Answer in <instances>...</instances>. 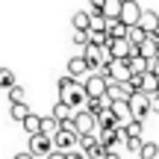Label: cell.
Returning a JSON list of instances; mask_svg holds the SVG:
<instances>
[{
	"label": "cell",
	"instance_id": "obj_21",
	"mask_svg": "<svg viewBox=\"0 0 159 159\" xmlns=\"http://www.w3.org/2000/svg\"><path fill=\"white\" fill-rule=\"evenodd\" d=\"M62 130V124H59L53 115H47V118H41V133H47V136H56V133Z\"/></svg>",
	"mask_w": 159,
	"mask_h": 159
},
{
	"label": "cell",
	"instance_id": "obj_6",
	"mask_svg": "<svg viewBox=\"0 0 159 159\" xmlns=\"http://www.w3.org/2000/svg\"><path fill=\"white\" fill-rule=\"evenodd\" d=\"M83 85H85V94H89V100H97V97H106L109 80H106V77H100V74H89Z\"/></svg>",
	"mask_w": 159,
	"mask_h": 159
},
{
	"label": "cell",
	"instance_id": "obj_11",
	"mask_svg": "<svg viewBox=\"0 0 159 159\" xmlns=\"http://www.w3.org/2000/svg\"><path fill=\"white\" fill-rule=\"evenodd\" d=\"M106 47H109V56H112V59H127L133 53V44L127 39H109Z\"/></svg>",
	"mask_w": 159,
	"mask_h": 159
},
{
	"label": "cell",
	"instance_id": "obj_18",
	"mask_svg": "<svg viewBox=\"0 0 159 159\" xmlns=\"http://www.w3.org/2000/svg\"><path fill=\"white\" fill-rule=\"evenodd\" d=\"M121 9H124V0H103V18L106 21L121 18Z\"/></svg>",
	"mask_w": 159,
	"mask_h": 159
},
{
	"label": "cell",
	"instance_id": "obj_24",
	"mask_svg": "<svg viewBox=\"0 0 159 159\" xmlns=\"http://www.w3.org/2000/svg\"><path fill=\"white\" fill-rule=\"evenodd\" d=\"M124 133H127V136H142V133H144V121L130 118V121L124 124Z\"/></svg>",
	"mask_w": 159,
	"mask_h": 159
},
{
	"label": "cell",
	"instance_id": "obj_28",
	"mask_svg": "<svg viewBox=\"0 0 159 159\" xmlns=\"http://www.w3.org/2000/svg\"><path fill=\"white\" fill-rule=\"evenodd\" d=\"M142 144H144V139H142V136H127V139H124V148H127V150H133L136 156H139V150H142Z\"/></svg>",
	"mask_w": 159,
	"mask_h": 159
},
{
	"label": "cell",
	"instance_id": "obj_34",
	"mask_svg": "<svg viewBox=\"0 0 159 159\" xmlns=\"http://www.w3.org/2000/svg\"><path fill=\"white\" fill-rule=\"evenodd\" d=\"M150 74H156V77H159V56H156V59H150Z\"/></svg>",
	"mask_w": 159,
	"mask_h": 159
},
{
	"label": "cell",
	"instance_id": "obj_10",
	"mask_svg": "<svg viewBox=\"0 0 159 159\" xmlns=\"http://www.w3.org/2000/svg\"><path fill=\"white\" fill-rule=\"evenodd\" d=\"M142 12H144V9L136 3V0H127V3H124V9H121V21H124L127 27H136V24H139V18H142Z\"/></svg>",
	"mask_w": 159,
	"mask_h": 159
},
{
	"label": "cell",
	"instance_id": "obj_14",
	"mask_svg": "<svg viewBox=\"0 0 159 159\" xmlns=\"http://www.w3.org/2000/svg\"><path fill=\"white\" fill-rule=\"evenodd\" d=\"M127 24L121 21V18H112V21H106V35L109 39H127Z\"/></svg>",
	"mask_w": 159,
	"mask_h": 159
},
{
	"label": "cell",
	"instance_id": "obj_38",
	"mask_svg": "<svg viewBox=\"0 0 159 159\" xmlns=\"http://www.w3.org/2000/svg\"><path fill=\"white\" fill-rule=\"evenodd\" d=\"M156 97H159V89H156Z\"/></svg>",
	"mask_w": 159,
	"mask_h": 159
},
{
	"label": "cell",
	"instance_id": "obj_33",
	"mask_svg": "<svg viewBox=\"0 0 159 159\" xmlns=\"http://www.w3.org/2000/svg\"><path fill=\"white\" fill-rule=\"evenodd\" d=\"M150 112H153V115H159V97H156V94L150 97Z\"/></svg>",
	"mask_w": 159,
	"mask_h": 159
},
{
	"label": "cell",
	"instance_id": "obj_4",
	"mask_svg": "<svg viewBox=\"0 0 159 159\" xmlns=\"http://www.w3.org/2000/svg\"><path fill=\"white\" fill-rule=\"evenodd\" d=\"M127 103H130V115H133V118L144 121V118L150 115V94H144L142 89H139V91H133Z\"/></svg>",
	"mask_w": 159,
	"mask_h": 159
},
{
	"label": "cell",
	"instance_id": "obj_5",
	"mask_svg": "<svg viewBox=\"0 0 159 159\" xmlns=\"http://www.w3.org/2000/svg\"><path fill=\"white\" fill-rule=\"evenodd\" d=\"M53 136H47V133H39V136H30V153H33L35 159H44V156H50L53 153Z\"/></svg>",
	"mask_w": 159,
	"mask_h": 159
},
{
	"label": "cell",
	"instance_id": "obj_8",
	"mask_svg": "<svg viewBox=\"0 0 159 159\" xmlns=\"http://www.w3.org/2000/svg\"><path fill=\"white\" fill-rule=\"evenodd\" d=\"M109 74H112L115 83H130L133 80V71H130V65H127V59H112L109 62ZM109 80V83H112Z\"/></svg>",
	"mask_w": 159,
	"mask_h": 159
},
{
	"label": "cell",
	"instance_id": "obj_17",
	"mask_svg": "<svg viewBox=\"0 0 159 159\" xmlns=\"http://www.w3.org/2000/svg\"><path fill=\"white\" fill-rule=\"evenodd\" d=\"M139 53H142L144 59H156V56H159V41L148 35V39H144L142 44H139Z\"/></svg>",
	"mask_w": 159,
	"mask_h": 159
},
{
	"label": "cell",
	"instance_id": "obj_20",
	"mask_svg": "<svg viewBox=\"0 0 159 159\" xmlns=\"http://www.w3.org/2000/svg\"><path fill=\"white\" fill-rule=\"evenodd\" d=\"M144 39H148V33H144V30L139 27V24H136V27H130V30H127V41H130L133 47H139V44H142Z\"/></svg>",
	"mask_w": 159,
	"mask_h": 159
},
{
	"label": "cell",
	"instance_id": "obj_1",
	"mask_svg": "<svg viewBox=\"0 0 159 159\" xmlns=\"http://www.w3.org/2000/svg\"><path fill=\"white\" fill-rule=\"evenodd\" d=\"M59 100L68 103L71 109H77V106H83V103H89L85 85L80 83V80H74L71 74H65L62 80H59Z\"/></svg>",
	"mask_w": 159,
	"mask_h": 159
},
{
	"label": "cell",
	"instance_id": "obj_39",
	"mask_svg": "<svg viewBox=\"0 0 159 159\" xmlns=\"http://www.w3.org/2000/svg\"><path fill=\"white\" fill-rule=\"evenodd\" d=\"M44 159H50V156H44Z\"/></svg>",
	"mask_w": 159,
	"mask_h": 159
},
{
	"label": "cell",
	"instance_id": "obj_19",
	"mask_svg": "<svg viewBox=\"0 0 159 159\" xmlns=\"http://www.w3.org/2000/svg\"><path fill=\"white\" fill-rule=\"evenodd\" d=\"M21 127H24V130L30 133V136H39V133H41V118H39V115H33V112H30L27 118L21 121Z\"/></svg>",
	"mask_w": 159,
	"mask_h": 159
},
{
	"label": "cell",
	"instance_id": "obj_30",
	"mask_svg": "<svg viewBox=\"0 0 159 159\" xmlns=\"http://www.w3.org/2000/svg\"><path fill=\"white\" fill-rule=\"evenodd\" d=\"M71 41H74L77 47H85V44H89V30H74V35H71Z\"/></svg>",
	"mask_w": 159,
	"mask_h": 159
},
{
	"label": "cell",
	"instance_id": "obj_26",
	"mask_svg": "<svg viewBox=\"0 0 159 159\" xmlns=\"http://www.w3.org/2000/svg\"><path fill=\"white\" fill-rule=\"evenodd\" d=\"M18 80H15V71L12 68H0V89H12Z\"/></svg>",
	"mask_w": 159,
	"mask_h": 159
},
{
	"label": "cell",
	"instance_id": "obj_35",
	"mask_svg": "<svg viewBox=\"0 0 159 159\" xmlns=\"http://www.w3.org/2000/svg\"><path fill=\"white\" fill-rule=\"evenodd\" d=\"M50 159H68V153H65V150H56V148H53V153H50Z\"/></svg>",
	"mask_w": 159,
	"mask_h": 159
},
{
	"label": "cell",
	"instance_id": "obj_9",
	"mask_svg": "<svg viewBox=\"0 0 159 159\" xmlns=\"http://www.w3.org/2000/svg\"><path fill=\"white\" fill-rule=\"evenodd\" d=\"M68 74L74 77V80H80V83H85V77L91 74L85 56H71V59H68Z\"/></svg>",
	"mask_w": 159,
	"mask_h": 159
},
{
	"label": "cell",
	"instance_id": "obj_36",
	"mask_svg": "<svg viewBox=\"0 0 159 159\" xmlns=\"http://www.w3.org/2000/svg\"><path fill=\"white\" fill-rule=\"evenodd\" d=\"M103 159H121V153L112 148V150H106V153H103Z\"/></svg>",
	"mask_w": 159,
	"mask_h": 159
},
{
	"label": "cell",
	"instance_id": "obj_23",
	"mask_svg": "<svg viewBox=\"0 0 159 159\" xmlns=\"http://www.w3.org/2000/svg\"><path fill=\"white\" fill-rule=\"evenodd\" d=\"M159 156V144L156 142H144L142 150H139V159H156Z\"/></svg>",
	"mask_w": 159,
	"mask_h": 159
},
{
	"label": "cell",
	"instance_id": "obj_27",
	"mask_svg": "<svg viewBox=\"0 0 159 159\" xmlns=\"http://www.w3.org/2000/svg\"><path fill=\"white\" fill-rule=\"evenodd\" d=\"M9 115H12V118H15V121H24V118H27V115H30V106H27V103H12V109H9Z\"/></svg>",
	"mask_w": 159,
	"mask_h": 159
},
{
	"label": "cell",
	"instance_id": "obj_22",
	"mask_svg": "<svg viewBox=\"0 0 159 159\" xmlns=\"http://www.w3.org/2000/svg\"><path fill=\"white\" fill-rule=\"evenodd\" d=\"M71 24H74V30H89L91 27V15H89V12H74Z\"/></svg>",
	"mask_w": 159,
	"mask_h": 159
},
{
	"label": "cell",
	"instance_id": "obj_16",
	"mask_svg": "<svg viewBox=\"0 0 159 159\" xmlns=\"http://www.w3.org/2000/svg\"><path fill=\"white\" fill-rule=\"evenodd\" d=\"M109 109H112V115L118 118V124H127V121L133 118V115H130V103H127V100H115Z\"/></svg>",
	"mask_w": 159,
	"mask_h": 159
},
{
	"label": "cell",
	"instance_id": "obj_7",
	"mask_svg": "<svg viewBox=\"0 0 159 159\" xmlns=\"http://www.w3.org/2000/svg\"><path fill=\"white\" fill-rule=\"evenodd\" d=\"M80 148H83L85 159H103V153H106V148L100 144L97 133H94V136H80Z\"/></svg>",
	"mask_w": 159,
	"mask_h": 159
},
{
	"label": "cell",
	"instance_id": "obj_31",
	"mask_svg": "<svg viewBox=\"0 0 159 159\" xmlns=\"http://www.w3.org/2000/svg\"><path fill=\"white\" fill-rule=\"evenodd\" d=\"M89 30H106V18L103 15H91V27Z\"/></svg>",
	"mask_w": 159,
	"mask_h": 159
},
{
	"label": "cell",
	"instance_id": "obj_15",
	"mask_svg": "<svg viewBox=\"0 0 159 159\" xmlns=\"http://www.w3.org/2000/svg\"><path fill=\"white\" fill-rule=\"evenodd\" d=\"M50 115L59 121V124H68V121H74V109H71L68 103H62V100L53 106V112H50Z\"/></svg>",
	"mask_w": 159,
	"mask_h": 159
},
{
	"label": "cell",
	"instance_id": "obj_37",
	"mask_svg": "<svg viewBox=\"0 0 159 159\" xmlns=\"http://www.w3.org/2000/svg\"><path fill=\"white\" fill-rule=\"evenodd\" d=\"M12 159H35L33 153H30V150H21V153H15V156H12Z\"/></svg>",
	"mask_w": 159,
	"mask_h": 159
},
{
	"label": "cell",
	"instance_id": "obj_32",
	"mask_svg": "<svg viewBox=\"0 0 159 159\" xmlns=\"http://www.w3.org/2000/svg\"><path fill=\"white\" fill-rule=\"evenodd\" d=\"M65 153H68V159H85L83 148H74V150H65Z\"/></svg>",
	"mask_w": 159,
	"mask_h": 159
},
{
	"label": "cell",
	"instance_id": "obj_12",
	"mask_svg": "<svg viewBox=\"0 0 159 159\" xmlns=\"http://www.w3.org/2000/svg\"><path fill=\"white\" fill-rule=\"evenodd\" d=\"M127 65H130L133 74H144V71H150V59H144L142 53H139V47H133V53L127 56Z\"/></svg>",
	"mask_w": 159,
	"mask_h": 159
},
{
	"label": "cell",
	"instance_id": "obj_13",
	"mask_svg": "<svg viewBox=\"0 0 159 159\" xmlns=\"http://www.w3.org/2000/svg\"><path fill=\"white\" fill-rule=\"evenodd\" d=\"M139 27H142L148 35H150V33H156V30H159V15H156L153 9H144V12H142V18H139Z\"/></svg>",
	"mask_w": 159,
	"mask_h": 159
},
{
	"label": "cell",
	"instance_id": "obj_25",
	"mask_svg": "<svg viewBox=\"0 0 159 159\" xmlns=\"http://www.w3.org/2000/svg\"><path fill=\"white\" fill-rule=\"evenodd\" d=\"M89 41H91V44L106 47L109 44V35H106V30H89Z\"/></svg>",
	"mask_w": 159,
	"mask_h": 159
},
{
	"label": "cell",
	"instance_id": "obj_2",
	"mask_svg": "<svg viewBox=\"0 0 159 159\" xmlns=\"http://www.w3.org/2000/svg\"><path fill=\"white\" fill-rule=\"evenodd\" d=\"M74 130L80 136H94V133L100 130V118H97L94 112H89V109L74 112Z\"/></svg>",
	"mask_w": 159,
	"mask_h": 159
},
{
	"label": "cell",
	"instance_id": "obj_3",
	"mask_svg": "<svg viewBox=\"0 0 159 159\" xmlns=\"http://www.w3.org/2000/svg\"><path fill=\"white\" fill-rule=\"evenodd\" d=\"M53 144H56V150H74V148H80V133L74 130V121L62 124V130L53 136Z\"/></svg>",
	"mask_w": 159,
	"mask_h": 159
},
{
	"label": "cell",
	"instance_id": "obj_29",
	"mask_svg": "<svg viewBox=\"0 0 159 159\" xmlns=\"http://www.w3.org/2000/svg\"><path fill=\"white\" fill-rule=\"evenodd\" d=\"M6 91H9V103H21V100H24V94H27L21 83H15L12 89H6Z\"/></svg>",
	"mask_w": 159,
	"mask_h": 159
}]
</instances>
